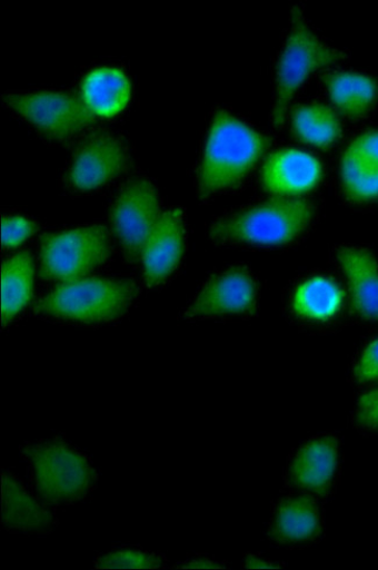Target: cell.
I'll return each instance as SVG.
<instances>
[{"label": "cell", "instance_id": "cell-4", "mask_svg": "<svg viewBox=\"0 0 378 570\" xmlns=\"http://www.w3.org/2000/svg\"><path fill=\"white\" fill-rule=\"evenodd\" d=\"M312 217L309 202L276 197L217 220L211 237L217 242L284 245L305 233Z\"/></svg>", "mask_w": 378, "mask_h": 570}, {"label": "cell", "instance_id": "cell-18", "mask_svg": "<svg viewBox=\"0 0 378 570\" xmlns=\"http://www.w3.org/2000/svg\"><path fill=\"white\" fill-rule=\"evenodd\" d=\"M337 109L350 118L366 115L376 101V82L359 72H336L325 78Z\"/></svg>", "mask_w": 378, "mask_h": 570}, {"label": "cell", "instance_id": "cell-12", "mask_svg": "<svg viewBox=\"0 0 378 570\" xmlns=\"http://www.w3.org/2000/svg\"><path fill=\"white\" fill-rule=\"evenodd\" d=\"M320 177L319 161L291 148L273 153L262 169L263 187L279 197L305 194L317 186Z\"/></svg>", "mask_w": 378, "mask_h": 570}, {"label": "cell", "instance_id": "cell-20", "mask_svg": "<svg viewBox=\"0 0 378 570\" xmlns=\"http://www.w3.org/2000/svg\"><path fill=\"white\" fill-rule=\"evenodd\" d=\"M319 531V515L315 503L306 498L285 501L277 510L271 537L282 542H299L315 538Z\"/></svg>", "mask_w": 378, "mask_h": 570}, {"label": "cell", "instance_id": "cell-5", "mask_svg": "<svg viewBox=\"0 0 378 570\" xmlns=\"http://www.w3.org/2000/svg\"><path fill=\"white\" fill-rule=\"evenodd\" d=\"M110 236L103 226H89L41 237L39 275L68 283L86 278L111 256Z\"/></svg>", "mask_w": 378, "mask_h": 570}, {"label": "cell", "instance_id": "cell-22", "mask_svg": "<svg viewBox=\"0 0 378 570\" xmlns=\"http://www.w3.org/2000/svg\"><path fill=\"white\" fill-rule=\"evenodd\" d=\"M341 299V292L331 279L317 277L297 288L294 308L300 316L326 320L339 311Z\"/></svg>", "mask_w": 378, "mask_h": 570}, {"label": "cell", "instance_id": "cell-21", "mask_svg": "<svg viewBox=\"0 0 378 570\" xmlns=\"http://www.w3.org/2000/svg\"><path fill=\"white\" fill-rule=\"evenodd\" d=\"M292 130L300 140L318 147L332 145L341 134L338 116L322 105L296 108L292 114Z\"/></svg>", "mask_w": 378, "mask_h": 570}, {"label": "cell", "instance_id": "cell-28", "mask_svg": "<svg viewBox=\"0 0 378 570\" xmlns=\"http://www.w3.org/2000/svg\"><path fill=\"white\" fill-rule=\"evenodd\" d=\"M188 567H195V568H211V567H217V566H215V563H212V562H208V561H200V562H192V563H190Z\"/></svg>", "mask_w": 378, "mask_h": 570}, {"label": "cell", "instance_id": "cell-24", "mask_svg": "<svg viewBox=\"0 0 378 570\" xmlns=\"http://www.w3.org/2000/svg\"><path fill=\"white\" fill-rule=\"evenodd\" d=\"M38 230L34 222L20 216L7 217L3 219L2 240L9 249H14L23 242H27Z\"/></svg>", "mask_w": 378, "mask_h": 570}, {"label": "cell", "instance_id": "cell-8", "mask_svg": "<svg viewBox=\"0 0 378 570\" xmlns=\"http://www.w3.org/2000/svg\"><path fill=\"white\" fill-rule=\"evenodd\" d=\"M161 214L153 184L137 179L123 186L112 207L111 225L126 259L140 261L143 246Z\"/></svg>", "mask_w": 378, "mask_h": 570}, {"label": "cell", "instance_id": "cell-23", "mask_svg": "<svg viewBox=\"0 0 378 570\" xmlns=\"http://www.w3.org/2000/svg\"><path fill=\"white\" fill-rule=\"evenodd\" d=\"M161 564L160 557L137 550L116 551L100 557L96 561L98 568L110 569H150L158 568Z\"/></svg>", "mask_w": 378, "mask_h": 570}, {"label": "cell", "instance_id": "cell-13", "mask_svg": "<svg viewBox=\"0 0 378 570\" xmlns=\"http://www.w3.org/2000/svg\"><path fill=\"white\" fill-rule=\"evenodd\" d=\"M341 183L350 202L378 198V130L361 135L348 146L341 160Z\"/></svg>", "mask_w": 378, "mask_h": 570}, {"label": "cell", "instance_id": "cell-17", "mask_svg": "<svg viewBox=\"0 0 378 570\" xmlns=\"http://www.w3.org/2000/svg\"><path fill=\"white\" fill-rule=\"evenodd\" d=\"M81 92L84 104L94 116L109 118L129 105L131 85L121 70L106 67L88 73Z\"/></svg>", "mask_w": 378, "mask_h": 570}, {"label": "cell", "instance_id": "cell-25", "mask_svg": "<svg viewBox=\"0 0 378 570\" xmlns=\"http://www.w3.org/2000/svg\"><path fill=\"white\" fill-rule=\"evenodd\" d=\"M357 423L365 429L378 431V389L361 396L357 409Z\"/></svg>", "mask_w": 378, "mask_h": 570}, {"label": "cell", "instance_id": "cell-6", "mask_svg": "<svg viewBox=\"0 0 378 570\" xmlns=\"http://www.w3.org/2000/svg\"><path fill=\"white\" fill-rule=\"evenodd\" d=\"M345 57L322 42L309 28L298 8L292 10V29L277 69L273 126H284L291 98L312 72L335 65Z\"/></svg>", "mask_w": 378, "mask_h": 570}, {"label": "cell", "instance_id": "cell-7", "mask_svg": "<svg viewBox=\"0 0 378 570\" xmlns=\"http://www.w3.org/2000/svg\"><path fill=\"white\" fill-rule=\"evenodd\" d=\"M4 102L49 138L68 140L92 126L96 116L83 98L70 92L13 94Z\"/></svg>", "mask_w": 378, "mask_h": 570}, {"label": "cell", "instance_id": "cell-15", "mask_svg": "<svg viewBox=\"0 0 378 570\" xmlns=\"http://www.w3.org/2000/svg\"><path fill=\"white\" fill-rule=\"evenodd\" d=\"M338 261L347 277L351 308L378 322V265L374 256L359 247H344Z\"/></svg>", "mask_w": 378, "mask_h": 570}, {"label": "cell", "instance_id": "cell-3", "mask_svg": "<svg viewBox=\"0 0 378 570\" xmlns=\"http://www.w3.org/2000/svg\"><path fill=\"white\" fill-rule=\"evenodd\" d=\"M21 455L37 494L48 505L80 502L96 484L89 459L62 441L23 445Z\"/></svg>", "mask_w": 378, "mask_h": 570}, {"label": "cell", "instance_id": "cell-27", "mask_svg": "<svg viewBox=\"0 0 378 570\" xmlns=\"http://www.w3.org/2000/svg\"><path fill=\"white\" fill-rule=\"evenodd\" d=\"M246 567H248V568H270L272 566L270 562L260 560L258 558H249L246 561Z\"/></svg>", "mask_w": 378, "mask_h": 570}, {"label": "cell", "instance_id": "cell-16", "mask_svg": "<svg viewBox=\"0 0 378 570\" xmlns=\"http://www.w3.org/2000/svg\"><path fill=\"white\" fill-rule=\"evenodd\" d=\"M337 461L335 438L312 440L298 451L290 468V480L298 488L324 493L332 482Z\"/></svg>", "mask_w": 378, "mask_h": 570}, {"label": "cell", "instance_id": "cell-26", "mask_svg": "<svg viewBox=\"0 0 378 570\" xmlns=\"http://www.w3.org/2000/svg\"><path fill=\"white\" fill-rule=\"evenodd\" d=\"M356 377L360 382L378 379V340L372 342L361 356L356 367Z\"/></svg>", "mask_w": 378, "mask_h": 570}, {"label": "cell", "instance_id": "cell-9", "mask_svg": "<svg viewBox=\"0 0 378 570\" xmlns=\"http://www.w3.org/2000/svg\"><path fill=\"white\" fill-rule=\"evenodd\" d=\"M130 166L128 146L109 132L88 137L76 150L68 170L69 185L79 191L102 187Z\"/></svg>", "mask_w": 378, "mask_h": 570}, {"label": "cell", "instance_id": "cell-10", "mask_svg": "<svg viewBox=\"0 0 378 570\" xmlns=\"http://www.w3.org/2000/svg\"><path fill=\"white\" fill-rule=\"evenodd\" d=\"M186 219L179 208L161 214L141 254L142 277L149 287L166 283L179 267L186 250Z\"/></svg>", "mask_w": 378, "mask_h": 570}, {"label": "cell", "instance_id": "cell-1", "mask_svg": "<svg viewBox=\"0 0 378 570\" xmlns=\"http://www.w3.org/2000/svg\"><path fill=\"white\" fill-rule=\"evenodd\" d=\"M268 147V139L226 111H218L212 121L203 160L198 171L201 198L238 186L258 164Z\"/></svg>", "mask_w": 378, "mask_h": 570}, {"label": "cell", "instance_id": "cell-11", "mask_svg": "<svg viewBox=\"0 0 378 570\" xmlns=\"http://www.w3.org/2000/svg\"><path fill=\"white\" fill-rule=\"evenodd\" d=\"M258 287L249 272L233 267L211 278L200 291L186 317H208L253 313Z\"/></svg>", "mask_w": 378, "mask_h": 570}, {"label": "cell", "instance_id": "cell-14", "mask_svg": "<svg viewBox=\"0 0 378 570\" xmlns=\"http://www.w3.org/2000/svg\"><path fill=\"white\" fill-rule=\"evenodd\" d=\"M2 522L21 533H48L57 525L56 515L36 501L11 474L2 475Z\"/></svg>", "mask_w": 378, "mask_h": 570}, {"label": "cell", "instance_id": "cell-19", "mask_svg": "<svg viewBox=\"0 0 378 570\" xmlns=\"http://www.w3.org/2000/svg\"><path fill=\"white\" fill-rule=\"evenodd\" d=\"M34 266L29 253H19L2 268L3 324L19 315L32 301Z\"/></svg>", "mask_w": 378, "mask_h": 570}, {"label": "cell", "instance_id": "cell-2", "mask_svg": "<svg viewBox=\"0 0 378 570\" xmlns=\"http://www.w3.org/2000/svg\"><path fill=\"white\" fill-rule=\"evenodd\" d=\"M138 294L132 281L82 278L59 285L36 304L34 312L74 324H109L128 314Z\"/></svg>", "mask_w": 378, "mask_h": 570}]
</instances>
